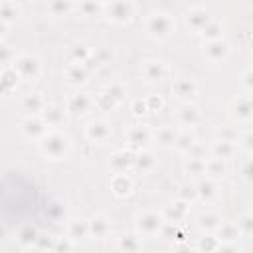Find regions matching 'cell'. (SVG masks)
I'll use <instances>...</instances> for the list:
<instances>
[{
  "label": "cell",
  "mask_w": 253,
  "mask_h": 253,
  "mask_svg": "<svg viewBox=\"0 0 253 253\" xmlns=\"http://www.w3.org/2000/svg\"><path fill=\"white\" fill-rule=\"evenodd\" d=\"M12 67L18 73V77H22V79H36L40 75V59L32 53H24V55L14 57Z\"/></svg>",
  "instance_id": "cell-3"
},
{
  "label": "cell",
  "mask_w": 253,
  "mask_h": 253,
  "mask_svg": "<svg viewBox=\"0 0 253 253\" xmlns=\"http://www.w3.org/2000/svg\"><path fill=\"white\" fill-rule=\"evenodd\" d=\"M239 235H241V231H239L237 223H231V221H221L215 229V237L219 243H233L239 239Z\"/></svg>",
  "instance_id": "cell-11"
},
{
  "label": "cell",
  "mask_w": 253,
  "mask_h": 253,
  "mask_svg": "<svg viewBox=\"0 0 253 253\" xmlns=\"http://www.w3.org/2000/svg\"><path fill=\"white\" fill-rule=\"evenodd\" d=\"M105 93H107L111 99H115V103H119V101L123 99V95H125V91H123V87H121V85H111Z\"/></svg>",
  "instance_id": "cell-45"
},
{
  "label": "cell",
  "mask_w": 253,
  "mask_h": 253,
  "mask_svg": "<svg viewBox=\"0 0 253 253\" xmlns=\"http://www.w3.org/2000/svg\"><path fill=\"white\" fill-rule=\"evenodd\" d=\"M6 239V229H4V225H0V241H4Z\"/></svg>",
  "instance_id": "cell-52"
},
{
  "label": "cell",
  "mask_w": 253,
  "mask_h": 253,
  "mask_svg": "<svg viewBox=\"0 0 253 253\" xmlns=\"http://www.w3.org/2000/svg\"><path fill=\"white\" fill-rule=\"evenodd\" d=\"M87 235H89V223H87L85 219H73V221L69 223V233H67V237H69L73 243L83 241Z\"/></svg>",
  "instance_id": "cell-19"
},
{
  "label": "cell",
  "mask_w": 253,
  "mask_h": 253,
  "mask_svg": "<svg viewBox=\"0 0 253 253\" xmlns=\"http://www.w3.org/2000/svg\"><path fill=\"white\" fill-rule=\"evenodd\" d=\"M63 206L59 204V202H51L49 206H47V215L51 217V219H59L61 215H63Z\"/></svg>",
  "instance_id": "cell-42"
},
{
  "label": "cell",
  "mask_w": 253,
  "mask_h": 253,
  "mask_svg": "<svg viewBox=\"0 0 253 253\" xmlns=\"http://www.w3.org/2000/svg\"><path fill=\"white\" fill-rule=\"evenodd\" d=\"M249 79H251V71H247V73H245V85H247V91L251 89V81H249Z\"/></svg>",
  "instance_id": "cell-51"
},
{
  "label": "cell",
  "mask_w": 253,
  "mask_h": 253,
  "mask_svg": "<svg viewBox=\"0 0 253 253\" xmlns=\"http://www.w3.org/2000/svg\"><path fill=\"white\" fill-rule=\"evenodd\" d=\"M150 130L146 128V126H142V125H134V126H130L128 128V132H126V140L132 144V146H142V144H146L148 140H150Z\"/></svg>",
  "instance_id": "cell-16"
},
{
  "label": "cell",
  "mask_w": 253,
  "mask_h": 253,
  "mask_svg": "<svg viewBox=\"0 0 253 253\" xmlns=\"http://www.w3.org/2000/svg\"><path fill=\"white\" fill-rule=\"evenodd\" d=\"M65 77H67V81L69 83H73V85H81V83H85V79H87V69L81 65V63H69L67 65V69H65Z\"/></svg>",
  "instance_id": "cell-20"
},
{
  "label": "cell",
  "mask_w": 253,
  "mask_h": 253,
  "mask_svg": "<svg viewBox=\"0 0 253 253\" xmlns=\"http://www.w3.org/2000/svg\"><path fill=\"white\" fill-rule=\"evenodd\" d=\"M198 249H202V251H217L219 249V241H217L215 235H206V237L200 239Z\"/></svg>",
  "instance_id": "cell-39"
},
{
  "label": "cell",
  "mask_w": 253,
  "mask_h": 253,
  "mask_svg": "<svg viewBox=\"0 0 253 253\" xmlns=\"http://www.w3.org/2000/svg\"><path fill=\"white\" fill-rule=\"evenodd\" d=\"M174 30H176V22L164 12L150 14V18L146 20V34L154 40H166Z\"/></svg>",
  "instance_id": "cell-2"
},
{
  "label": "cell",
  "mask_w": 253,
  "mask_h": 253,
  "mask_svg": "<svg viewBox=\"0 0 253 253\" xmlns=\"http://www.w3.org/2000/svg\"><path fill=\"white\" fill-rule=\"evenodd\" d=\"M219 32H221L219 24H217V22H211V20L200 30V34H202L204 38H208V40H217V38H219Z\"/></svg>",
  "instance_id": "cell-37"
},
{
  "label": "cell",
  "mask_w": 253,
  "mask_h": 253,
  "mask_svg": "<svg viewBox=\"0 0 253 253\" xmlns=\"http://www.w3.org/2000/svg\"><path fill=\"white\" fill-rule=\"evenodd\" d=\"M95 2H99V4H103V6H105V4L109 2V0H95Z\"/></svg>",
  "instance_id": "cell-54"
},
{
  "label": "cell",
  "mask_w": 253,
  "mask_h": 253,
  "mask_svg": "<svg viewBox=\"0 0 253 253\" xmlns=\"http://www.w3.org/2000/svg\"><path fill=\"white\" fill-rule=\"evenodd\" d=\"M134 164H136V168H138V170L148 172V170H152V168L156 166V158H154V154H152V152L142 150L140 154H136V156H134Z\"/></svg>",
  "instance_id": "cell-29"
},
{
  "label": "cell",
  "mask_w": 253,
  "mask_h": 253,
  "mask_svg": "<svg viewBox=\"0 0 253 253\" xmlns=\"http://www.w3.org/2000/svg\"><path fill=\"white\" fill-rule=\"evenodd\" d=\"M243 144H245V148H247V150L251 148V134H245V138H243Z\"/></svg>",
  "instance_id": "cell-50"
},
{
  "label": "cell",
  "mask_w": 253,
  "mask_h": 253,
  "mask_svg": "<svg viewBox=\"0 0 253 253\" xmlns=\"http://www.w3.org/2000/svg\"><path fill=\"white\" fill-rule=\"evenodd\" d=\"M204 53H206V57L210 59V61H221V59H225L227 57V53H229V47H227V43L223 42V40H210L208 43H206V47H204Z\"/></svg>",
  "instance_id": "cell-9"
},
{
  "label": "cell",
  "mask_w": 253,
  "mask_h": 253,
  "mask_svg": "<svg viewBox=\"0 0 253 253\" xmlns=\"http://www.w3.org/2000/svg\"><path fill=\"white\" fill-rule=\"evenodd\" d=\"M211 152H213V156L225 160V158H229V156L235 152V146H233V142H229V140H217V142L213 144Z\"/></svg>",
  "instance_id": "cell-33"
},
{
  "label": "cell",
  "mask_w": 253,
  "mask_h": 253,
  "mask_svg": "<svg viewBox=\"0 0 253 253\" xmlns=\"http://www.w3.org/2000/svg\"><path fill=\"white\" fill-rule=\"evenodd\" d=\"M188 210H190V204L188 202H184V200H180V202H176L170 210H168V221H180V219H184L186 217V213H188Z\"/></svg>",
  "instance_id": "cell-31"
},
{
  "label": "cell",
  "mask_w": 253,
  "mask_h": 253,
  "mask_svg": "<svg viewBox=\"0 0 253 253\" xmlns=\"http://www.w3.org/2000/svg\"><path fill=\"white\" fill-rule=\"evenodd\" d=\"M20 16V8L14 4V2H2L0 4V20L4 24H12L16 22Z\"/></svg>",
  "instance_id": "cell-28"
},
{
  "label": "cell",
  "mask_w": 253,
  "mask_h": 253,
  "mask_svg": "<svg viewBox=\"0 0 253 253\" xmlns=\"http://www.w3.org/2000/svg\"><path fill=\"white\" fill-rule=\"evenodd\" d=\"M87 223H89V235H91L93 239H105V237L109 235L111 225H109V219H107L105 215H95V217L89 219Z\"/></svg>",
  "instance_id": "cell-14"
},
{
  "label": "cell",
  "mask_w": 253,
  "mask_h": 253,
  "mask_svg": "<svg viewBox=\"0 0 253 253\" xmlns=\"http://www.w3.org/2000/svg\"><path fill=\"white\" fill-rule=\"evenodd\" d=\"M176 136H178V128L172 126V125H164V126H160V128L154 132L156 142H158L160 146H164V148H166V146H174Z\"/></svg>",
  "instance_id": "cell-18"
},
{
  "label": "cell",
  "mask_w": 253,
  "mask_h": 253,
  "mask_svg": "<svg viewBox=\"0 0 253 253\" xmlns=\"http://www.w3.org/2000/svg\"><path fill=\"white\" fill-rule=\"evenodd\" d=\"M237 227L241 231V235H249L251 229H253V223H251V215H243L239 221H237Z\"/></svg>",
  "instance_id": "cell-43"
},
{
  "label": "cell",
  "mask_w": 253,
  "mask_h": 253,
  "mask_svg": "<svg viewBox=\"0 0 253 253\" xmlns=\"http://www.w3.org/2000/svg\"><path fill=\"white\" fill-rule=\"evenodd\" d=\"M178 196H180V200H184V202L192 204V202L198 198L196 186H194V184H184V186H180V192H178Z\"/></svg>",
  "instance_id": "cell-38"
},
{
  "label": "cell",
  "mask_w": 253,
  "mask_h": 253,
  "mask_svg": "<svg viewBox=\"0 0 253 253\" xmlns=\"http://www.w3.org/2000/svg\"><path fill=\"white\" fill-rule=\"evenodd\" d=\"M24 107L28 111H32V113H42V109L45 105H43V99H40V97H28L26 103H24Z\"/></svg>",
  "instance_id": "cell-40"
},
{
  "label": "cell",
  "mask_w": 253,
  "mask_h": 253,
  "mask_svg": "<svg viewBox=\"0 0 253 253\" xmlns=\"http://www.w3.org/2000/svg\"><path fill=\"white\" fill-rule=\"evenodd\" d=\"M42 119L47 126H57L61 121H63V109L55 107V105H49V107H43L42 109Z\"/></svg>",
  "instance_id": "cell-23"
},
{
  "label": "cell",
  "mask_w": 253,
  "mask_h": 253,
  "mask_svg": "<svg viewBox=\"0 0 253 253\" xmlns=\"http://www.w3.org/2000/svg\"><path fill=\"white\" fill-rule=\"evenodd\" d=\"M164 225V217L156 211H144L136 217V231L138 235H146V237H152V235H158L160 229Z\"/></svg>",
  "instance_id": "cell-4"
},
{
  "label": "cell",
  "mask_w": 253,
  "mask_h": 253,
  "mask_svg": "<svg viewBox=\"0 0 253 253\" xmlns=\"http://www.w3.org/2000/svg\"><path fill=\"white\" fill-rule=\"evenodd\" d=\"M53 243H55V241H51L49 237H45V235H38L34 247H36V249H53Z\"/></svg>",
  "instance_id": "cell-44"
},
{
  "label": "cell",
  "mask_w": 253,
  "mask_h": 253,
  "mask_svg": "<svg viewBox=\"0 0 253 253\" xmlns=\"http://www.w3.org/2000/svg\"><path fill=\"white\" fill-rule=\"evenodd\" d=\"M73 241L69 239V237H65V239H57L55 243H53V249L55 251H69V249H73Z\"/></svg>",
  "instance_id": "cell-46"
},
{
  "label": "cell",
  "mask_w": 253,
  "mask_h": 253,
  "mask_svg": "<svg viewBox=\"0 0 253 253\" xmlns=\"http://www.w3.org/2000/svg\"><path fill=\"white\" fill-rule=\"evenodd\" d=\"M40 150L49 160H61L69 152V138L59 130H45L40 138Z\"/></svg>",
  "instance_id": "cell-1"
},
{
  "label": "cell",
  "mask_w": 253,
  "mask_h": 253,
  "mask_svg": "<svg viewBox=\"0 0 253 253\" xmlns=\"http://www.w3.org/2000/svg\"><path fill=\"white\" fill-rule=\"evenodd\" d=\"M184 168H186V172H188L190 176H202V174H204V170H206V158L190 156V158L186 160Z\"/></svg>",
  "instance_id": "cell-32"
},
{
  "label": "cell",
  "mask_w": 253,
  "mask_h": 253,
  "mask_svg": "<svg viewBox=\"0 0 253 253\" xmlns=\"http://www.w3.org/2000/svg\"><path fill=\"white\" fill-rule=\"evenodd\" d=\"M111 132H113L111 125L105 123V121H93L87 126V138L93 140V142H105L111 136Z\"/></svg>",
  "instance_id": "cell-10"
},
{
  "label": "cell",
  "mask_w": 253,
  "mask_h": 253,
  "mask_svg": "<svg viewBox=\"0 0 253 253\" xmlns=\"http://www.w3.org/2000/svg\"><path fill=\"white\" fill-rule=\"evenodd\" d=\"M93 105V99L87 95V93H77V95H71L69 101H67V111L73 113V115H83L91 109Z\"/></svg>",
  "instance_id": "cell-12"
},
{
  "label": "cell",
  "mask_w": 253,
  "mask_h": 253,
  "mask_svg": "<svg viewBox=\"0 0 253 253\" xmlns=\"http://www.w3.org/2000/svg\"><path fill=\"white\" fill-rule=\"evenodd\" d=\"M36 237H38V231L34 227H24L18 235V241L24 245V247H32L36 243Z\"/></svg>",
  "instance_id": "cell-36"
},
{
  "label": "cell",
  "mask_w": 253,
  "mask_h": 253,
  "mask_svg": "<svg viewBox=\"0 0 253 253\" xmlns=\"http://www.w3.org/2000/svg\"><path fill=\"white\" fill-rule=\"evenodd\" d=\"M49 126L43 123V119L42 117H28V119H24L22 121V132L28 136V138H42L43 134H45V130H47Z\"/></svg>",
  "instance_id": "cell-7"
},
{
  "label": "cell",
  "mask_w": 253,
  "mask_h": 253,
  "mask_svg": "<svg viewBox=\"0 0 253 253\" xmlns=\"http://www.w3.org/2000/svg\"><path fill=\"white\" fill-rule=\"evenodd\" d=\"M233 115L237 117V119H249L251 117V101L247 99V97H243V99H237V103L233 105Z\"/></svg>",
  "instance_id": "cell-35"
},
{
  "label": "cell",
  "mask_w": 253,
  "mask_h": 253,
  "mask_svg": "<svg viewBox=\"0 0 253 253\" xmlns=\"http://www.w3.org/2000/svg\"><path fill=\"white\" fill-rule=\"evenodd\" d=\"M196 192H198V198L204 200V202H211L215 196H217V186L213 180H202L198 186H196Z\"/></svg>",
  "instance_id": "cell-26"
},
{
  "label": "cell",
  "mask_w": 253,
  "mask_h": 253,
  "mask_svg": "<svg viewBox=\"0 0 253 253\" xmlns=\"http://www.w3.org/2000/svg\"><path fill=\"white\" fill-rule=\"evenodd\" d=\"M186 22H188V26H190L192 30L200 32V30L210 22V16H208V12L202 10V8H192V10L186 12Z\"/></svg>",
  "instance_id": "cell-15"
},
{
  "label": "cell",
  "mask_w": 253,
  "mask_h": 253,
  "mask_svg": "<svg viewBox=\"0 0 253 253\" xmlns=\"http://www.w3.org/2000/svg\"><path fill=\"white\" fill-rule=\"evenodd\" d=\"M235 138H237V132H235V130H229V128L219 130V140H229V142H233Z\"/></svg>",
  "instance_id": "cell-47"
},
{
  "label": "cell",
  "mask_w": 253,
  "mask_h": 253,
  "mask_svg": "<svg viewBox=\"0 0 253 253\" xmlns=\"http://www.w3.org/2000/svg\"><path fill=\"white\" fill-rule=\"evenodd\" d=\"M194 142H196V138H194L192 132H178V136H176V140H174V148H176L178 152H188Z\"/></svg>",
  "instance_id": "cell-34"
},
{
  "label": "cell",
  "mask_w": 253,
  "mask_h": 253,
  "mask_svg": "<svg viewBox=\"0 0 253 253\" xmlns=\"http://www.w3.org/2000/svg\"><path fill=\"white\" fill-rule=\"evenodd\" d=\"M6 28H8V24H4V22L0 20V36H2L4 32H6Z\"/></svg>",
  "instance_id": "cell-53"
},
{
  "label": "cell",
  "mask_w": 253,
  "mask_h": 253,
  "mask_svg": "<svg viewBox=\"0 0 253 253\" xmlns=\"http://www.w3.org/2000/svg\"><path fill=\"white\" fill-rule=\"evenodd\" d=\"M225 172H227V168H225L223 158L213 156V158L206 160V170H204V174H208L210 178H221V176H225Z\"/></svg>",
  "instance_id": "cell-24"
},
{
  "label": "cell",
  "mask_w": 253,
  "mask_h": 253,
  "mask_svg": "<svg viewBox=\"0 0 253 253\" xmlns=\"http://www.w3.org/2000/svg\"><path fill=\"white\" fill-rule=\"evenodd\" d=\"M132 164H134V154L130 150H117L109 162V166L115 172H126V168H130Z\"/></svg>",
  "instance_id": "cell-13"
},
{
  "label": "cell",
  "mask_w": 253,
  "mask_h": 253,
  "mask_svg": "<svg viewBox=\"0 0 253 253\" xmlns=\"http://www.w3.org/2000/svg\"><path fill=\"white\" fill-rule=\"evenodd\" d=\"M198 119H200V115H198L196 107L190 105V103H184L182 109L178 111V123L184 125V126H194L198 123Z\"/></svg>",
  "instance_id": "cell-21"
},
{
  "label": "cell",
  "mask_w": 253,
  "mask_h": 253,
  "mask_svg": "<svg viewBox=\"0 0 253 253\" xmlns=\"http://www.w3.org/2000/svg\"><path fill=\"white\" fill-rule=\"evenodd\" d=\"M160 107H162V99L160 97L158 99L156 97H148L146 99V109L148 111H154V109H160Z\"/></svg>",
  "instance_id": "cell-48"
},
{
  "label": "cell",
  "mask_w": 253,
  "mask_h": 253,
  "mask_svg": "<svg viewBox=\"0 0 253 253\" xmlns=\"http://www.w3.org/2000/svg\"><path fill=\"white\" fill-rule=\"evenodd\" d=\"M221 223V217H219V213H215V211H206V213H202L200 217H198V225H200V229L202 231H215L217 229V225Z\"/></svg>",
  "instance_id": "cell-25"
},
{
  "label": "cell",
  "mask_w": 253,
  "mask_h": 253,
  "mask_svg": "<svg viewBox=\"0 0 253 253\" xmlns=\"http://www.w3.org/2000/svg\"><path fill=\"white\" fill-rule=\"evenodd\" d=\"M117 247H119L121 251H126V253H130V251H140V249H142V241H140L138 235H123V237H119Z\"/></svg>",
  "instance_id": "cell-27"
},
{
  "label": "cell",
  "mask_w": 253,
  "mask_h": 253,
  "mask_svg": "<svg viewBox=\"0 0 253 253\" xmlns=\"http://www.w3.org/2000/svg\"><path fill=\"white\" fill-rule=\"evenodd\" d=\"M142 77L146 83H160L166 77V67L160 59H146L142 63Z\"/></svg>",
  "instance_id": "cell-6"
},
{
  "label": "cell",
  "mask_w": 253,
  "mask_h": 253,
  "mask_svg": "<svg viewBox=\"0 0 253 253\" xmlns=\"http://www.w3.org/2000/svg\"><path fill=\"white\" fill-rule=\"evenodd\" d=\"M196 83L192 81V79H188V77H180V79H176L174 81V87H172V93L180 99V101H184V103H190L192 99H194V95H196Z\"/></svg>",
  "instance_id": "cell-8"
},
{
  "label": "cell",
  "mask_w": 253,
  "mask_h": 253,
  "mask_svg": "<svg viewBox=\"0 0 253 253\" xmlns=\"http://www.w3.org/2000/svg\"><path fill=\"white\" fill-rule=\"evenodd\" d=\"M73 10L71 0H47V12L55 18H65Z\"/></svg>",
  "instance_id": "cell-22"
},
{
  "label": "cell",
  "mask_w": 253,
  "mask_h": 253,
  "mask_svg": "<svg viewBox=\"0 0 253 253\" xmlns=\"http://www.w3.org/2000/svg\"><path fill=\"white\" fill-rule=\"evenodd\" d=\"M14 51L10 49V45H6V43H0V63L2 65H8L10 61H14Z\"/></svg>",
  "instance_id": "cell-41"
},
{
  "label": "cell",
  "mask_w": 253,
  "mask_h": 253,
  "mask_svg": "<svg viewBox=\"0 0 253 253\" xmlns=\"http://www.w3.org/2000/svg\"><path fill=\"white\" fill-rule=\"evenodd\" d=\"M146 111H148V109H146V101H140V99H138V101L132 103V113H134V115H142V113H146Z\"/></svg>",
  "instance_id": "cell-49"
},
{
  "label": "cell",
  "mask_w": 253,
  "mask_h": 253,
  "mask_svg": "<svg viewBox=\"0 0 253 253\" xmlns=\"http://www.w3.org/2000/svg\"><path fill=\"white\" fill-rule=\"evenodd\" d=\"M111 190L117 196H126L132 190V182H130V178L125 172H115V176L111 180Z\"/></svg>",
  "instance_id": "cell-17"
},
{
  "label": "cell",
  "mask_w": 253,
  "mask_h": 253,
  "mask_svg": "<svg viewBox=\"0 0 253 253\" xmlns=\"http://www.w3.org/2000/svg\"><path fill=\"white\" fill-rule=\"evenodd\" d=\"M79 12L85 18H97L103 12V4H99L95 0H81L79 2Z\"/></svg>",
  "instance_id": "cell-30"
},
{
  "label": "cell",
  "mask_w": 253,
  "mask_h": 253,
  "mask_svg": "<svg viewBox=\"0 0 253 253\" xmlns=\"http://www.w3.org/2000/svg\"><path fill=\"white\" fill-rule=\"evenodd\" d=\"M107 18L115 24H126L132 18V4L128 0H109Z\"/></svg>",
  "instance_id": "cell-5"
}]
</instances>
